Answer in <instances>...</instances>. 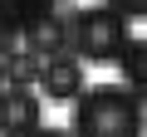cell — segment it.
<instances>
[{"label":"cell","instance_id":"cell-1","mask_svg":"<svg viewBox=\"0 0 147 137\" xmlns=\"http://www.w3.org/2000/svg\"><path fill=\"white\" fill-rule=\"evenodd\" d=\"M74 137H142V93L123 83H98L79 93Z\"/></svg>","mask_w":147,"mask_h":137},{"label":"cell","instance_id":"cell-2","mask_svg":"<svg viewBox=\"0 0 147 137\" xmlns=\"http://www.w3.org/2000/svg\"><path fill=\"white\" fill-rule=\"evenodd\" d=\"M69 39L84 64H118V54L132 39V20L113 5H84L69 15Z\"/></svg>","mask_w":147,"mask_h":137},{"label":"cell","instance_id":"cell-3","mask_svg":"<svg viewBox=\"0 0 147 137\" xmlns=\"http://www.w3.org/2000/svg\"><path fill=\"white\" fill-rule=\"evenodd\" d=\"M39 127V98L25 83L0 88V137H30Z\"/></svg>","mask_w":147,"mask_h":137},{"label":"cell","instance_id":"cell-4","mask_svg":"<svg viewBox=\"0 0 147 137\" xmlns=\"http://www.w3.org/2000/svg\"><path fill=\"white\" fill-rule=\"evenodd\" d=\"M20 39H25V54H34V59L69 54V20H64L59 10H44V15H34V20L20 30Z\"/></svg>","mask_w":147,"mask_h":137},{"label":"cell","instance_id":"cell-5","mask_svg":"<svg viewBox=\"0 0 147 137\" xmlns=\"http://www.w3.org/2000/svg\"><path fill=\"white\" fill-rule=\"evenodd\" d=\"M39 88H44V98H54V103H69V98H79L84 93V64L79 59H69V54H54V59H44L39 64Z\"/></svg>","mask_w":147,"mask_h":137},{"label":"cell","instance_id":"cell-6","mask_svg":"<svg viewBox=\"0 0 147 137\" xmlns=\"http://www.w3.org/2000/svg\"><path fill=\"white\" fill-rule=\"evenodd\" d=\"M44 10H54V0H0V30H25Z\"/></svg>","mask_w":147,"mask_h":137},{"label":"cell","instance_id":"cell-7","mask_svg":"<svg viewBox=\"0 0 147 137\" xmlns=\"http://www.w3.org/2000/svg\"><path fill=\"white\" fill-rule=\"evenodd\" d=\"M118 64H123L127 88H132V93H142V88H147V49H142V39H137V34L127 39V49L118 54Z\"/></svg>","mask_w":147,"mask_h":137},{"label":"cell","instance_id":"cell-8","mask_svg":"<svg viewBox=\"0 0 147 137\" xmlns=\"http://www.w3.org/2000/svg\"><path fill=\"white\" fill-rule=\"evenodd\" d=\"M113 10H123L127 20H142L147 15V0H113Z\"/></svg>","mask_w":147,"mask_h":137},{"label":"cell","instance_id":"cell-9","mask_svg":"<svg viewBox=\"0 0 147 137\" xmlns=\"http://www.w3.org/2000/svg\"><path fill=\"white\" fill-rule=\"evenodd\" d=\"M30 137H74V132H64V127H34Z\"/></svg>","mask_w":147,"mask_h":137}]
</instances>
